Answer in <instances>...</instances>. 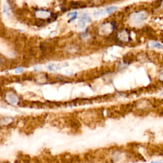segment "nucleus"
<instances>
[{
    "label": "nucleus",
    "mask_w": 163,
    "mask_h": 163,
    "mask_svg": "<svg viewBox=\"0 0 163 163\" xmlns=\"http://www.w3.org/2000/svg\"><path fill=\"white\" fill-rule=\"evenodd\" d=\"M80 19H82L83 21H84L86 23L87 22H90L91 21V19L90 16H89V15L87 14V13H83L82 16Z\"/></svg>",
    "instance_id": "obj_9"
},
{
    "label": "nucleus",
    "mask_w": 163,
    "mask_h": 163,
    "mask_svg": "<svg viewBox=\"0 0 163 163\" xmlns=\"http://www.w3.org/2000/svg\"><path fill=\"white\" fill-rule=\"evenodd\" d=\"M160 5H161V7L163 8V1H161Z\"/></svg>",
    "instance_id": "obj_17"
},
{
    "label": "nucleus",
    "mask_w": 163,
    "mask_h": 163,
    "mask_svg": "<svg viewBox=\"0 0 163 163\" xmlns=\"http://www.w3.org/2000/svg\"><path fill=\"white\" fill-rule=\"evenodd\" d=\"M35 16L38 18L45 19L52 17V14L48 10H36L35 12Z\"/></svg>",
    "instance_id": "obj_3"
},
{
    "label": "nucleus",
    "mask_w": 163,
    "mask_h": 163,
    "mask_svg": "<svg viewBox=\"0 0 163 163\" xmlns=\"http://www.w3.org/2000/svg\"><path fill=\"white\" fill-rule=\"evenodd\" d=\"M117 10H118V7H116V6L108 7L106 9V13L107 14H108V15H111V14L114 13L115 12H116Z\"/></svg>",
    "instance_id": "obj_7"
},
{
    "label": "nucleus",
    "mask_w": 163,
    "mask_h": 163,
    "mask_svg": "<svg viewBox=\"0 0 163 163\" xmlns=\"http://www.w3.org/2000/svg\"><path fill=\"white\" fill-rule=\"evenodd\" d=\"M150 163H163V162H161V161H152Z\"/></svg>",
    "instance_id": "obj_16"
},
{
    "label": "nucleus",
    "mask_w": 163,
    "mask_h": 163,
    "mask_svg": "<svg viewBox=\"0 0 163 163\" xmlns=\"http://www.w3.org/2000/svg\"><path fill=\"white\" fill-rule=\"evenodd\" d=\"M86 22L84 21H83L82 19H80L78 21V27L80 28H83L86 26Z\"/></svg>",
    "instance_id": "obj_11"
},
{
    "label": "nucleus",
    "mask_w": 163,
    "mask_h": 163,
    "mask_svg": "<svg viewBox=\"0 0 163 163\" xmlns=\"http://www.w3.org/2000/svg\"><path fill=\"white\" fill-rule=\"evenodd\" d=\"M13 121V119L10 117H4L1 118V120L0 121V125L1 126H7L10 124Z\"/></svg>",
    "instance_id": "obj_6"
},
{
    "label": "nucleus",
    "mask_w": 163,
    "mask_h": 163,
    "mask_svg": "<svg viewBox=\"0 0 163 163\" xmlns=\"http://www.w3.org/2000/svg\"><path fill=\"white\" fill-rule=\"evenodd\" d=\"M0 63H1V60H0Z\"/></svg>",
    "instance_id": "obj_19"
},
{
    "label": "nucleus",
    "mask_w": 163,
    "mask_h": 163,
    "mask_svg": "<svg viewBox=\"0 0 163 163\" xmlns=\"http://www.w3.org/2000/svg\"><path fill=\"white\" fill-rule=\"evenodd\" d=\"M115 28V24L113 22H108L105 23L102 25L100 28V32L101 34H105V35H107V34H110Z\"/></svg>",
    "instance_id": "obj_2"
},
{
    "label": "nucleus",
    "mask_w": 163,
    "mask_h": 163,
    "mask_svg": "<svg viewBox=\"0 0 163 163\" xmlns=\"http://www.w3.org/2000/svg\"><path fill=\"white\" fill-rule=\"evenodd\" d=\"M95 16H102V15H104L105 12L103 10H98L96 12H95Z\"/></svg>",
    "instance_id": "obj_12"
},
{
    "label": "nucleus",
    "mask_w": 163,
    "mask_h": 163,
    "mask_svg": "<svg viewBox=\"0 0 163 163\" xmlns=\"http://www.w3.org/2000/svg\"><path fill=\"white\" fill-rule=\"evenodd\" d=\"M161 95L163 96V91L161 92Z\"/></svg>",
    "instance_id": "obj_18"
},
{
    "label": "nucleus",
    "mask_w": 163,
    "mask_h": 163,
    "mask_svg": "<svg viewBox=\"0 0 163 163\" xmlns=\"http://www.w3.org/2000/svg\"><path fill=\"white\" fill-rule=\"evenodd\" d=\"M148 13L146 11L140 10L134 12H132L131 15H130V21L135 24H140L142 22L145 21L148 19Z\"/></svg>",
    "instance_id": "obj_1"
},
{
    "label": "nucleus",
    "mask_w": 163,
    "mask_h": 163,
    "mask_svg": "<svg viewBox=\"0 0 163 163\" xmlns=\"http://www.w3.org/2000/svg\"><path fill=\"white\" fill-rule=\"evenodd\" d=\"M118 36L120 39V40L121 42H129V40L131 38L130 33L128 31H127L126 30H123L122 31H120L119 34H118Z\"/></svg>",
    "instance_id": "obj_5"
},
{
    "label": "nucleus",
    "mask_w": 163,
    "mask_h": 163,
    "mask_svg": "<svg viewBox=\"0 0 163 163\" xmlns=\"http://www.w3.org/2000/svg\"><path fill=\"white\" fill-rule=\"evenodd\" d=\"M68 16H70V17H72V18L70 20V21H69V22H70L71 21H73V20H75L77 17V12H71V13H69L68 14Z\"/></svg>",
    "instance_id": "obj_10"
},
{
    "label": "nucleus",
    "mask_w": 163,
    "mask_h": 163,
    "mask_svg": "<svg viewBox=\"0 0 163 163\" xmlns=\"http://www.w3.org/2000/svg\"><path fill=\"white\" fill-rule=\"evenodd\" d=\"M150 46L152 48H158V49H162L163 48V45L159 42H152L150 43Z\"/></svg>",
    "instance_id": "obj_8"
},
{
    "label": "nucleus",
    "mask_w": 163,
    "mask_h": 163,
    "mask_svg": "<svg viewBox=\"0 0 163 163\" xmlns=\"http://www.w3.org/2000/svg\"><path fill=\"white\" fill-rule=\"evenodd\" d=\"M23 71V68L21 67H18L16 69V72L17 73H21Z\"/></svg>",
    "instance_id": "obj_13"
},
{
    "label": "nucleus",
    "mask_w": 163,
    "mask_h": 163,
    "mask_svg": "<svg viewBox=\"0 0 163 163\" xmlns=\"http://www.w3.org/2000/svg\"><path fill=\"white\" fill-rule=\"evenodd\" d=\"M4 12H6L7 13V15H8V16H9V15H10V11H9V8H8V7H7L6 6H4Z\"/></svg>",
    "instance_id": "obj_15"
},
{
    "label": "nucleus",
    "mask_w": 163,
    "mask_h": 163,
    "mask_svg": "<svg viewBox=\"0 0 163 163\" xmlns=\"http://www.w3.org/2000/svg\"><path fill=\"white\" fill-rule=\"evenodd\" d=\"M5 100L9 104L11 105H15L19 101L18 96L16 95V94L12 92H8L7 94L5 96Z\"/></svg>",
    "instance_id": "obj_4"
},
{
    "label": "nucleus",
    "mask_w": 163,
    "mask_h": 163,
    "mask_svg": "<svg viewBox=\"0 0 163 163\" xmlns=\"http://www.w3.org/2000/svg\"><path fill=\"white\" fill-rule=\"evenodd\" d=\"M159 80L161 82H163V71H161L159 74Z\"/></svg>",
    "instance_id": "obj_14"
}]
</instances>
